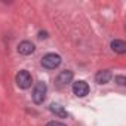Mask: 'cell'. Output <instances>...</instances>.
I'll return each instance as SVG.
<instances>
[{
	"instance_id": "obj_11",
	"label": "cell",
	"mask_w": 126,
	"mask_h": 126,
	"mask_svg": "<svg viewBox=\"0 0 126 126\" xmlns=\"http://www.w3.org/2000/svg\"><path fill=\"white\" fill-rule=\"evenodd\" d=\"M46 126H67V125H64V123H61V122H55V120H52V122H49Z\"/></svg>"
},
{
	"instance_id": "obj_12",
	"label": "cell",
	"mask_w": 126,
	"mask_h": 126,
	"mask_svg": "<svg viewBox=\"0 0 126 126\" xmlns=\"http://www.w3.org/2000/svg\"><path fill=\"white\" fill-rule=\"evenodd\" d=\"M47 37V33L46 31H40L39 33V39H46Z\"/></svg>"
},
{
	"instance_id": "obj_2",
	"label": "cell",
	"mask_w": 126,
	"mask_h": 126,
	"mask_svg": "<svg viewBox=\"0 0 126 126\" xmlns=\"http://www.w3.org/2000/svg\"><path fill=\"white\" fill-rule=\"evenodd\" d=\"M61 56L58 55V53H53V52H50V53H46L43 58H42V65L46 68V70H55V68H58L59 65H61Z\"/></svg>"
},
{
	"instance_id": "obj_1",
	"label": "cell",
	"mask_w": 126,
	"mask_h": 126,
	"mask_svg": "<svg viewBox=\"0 0 126 126\" xmlns=\"http://www.w3.org/2000/svg\"><path fill=\"white\" fill-rule=\"evenodd\" d=\"M46 94H47V86L45 82H37L34 85V89H33V94H31V99L34 104L40 105L45 102L46 99Z\"/></svg>"
},
{
	"instance_id": "obj_3",
	"label": "cell",
	"mask_w": 126,
	"mask_h": 126,
	"mask_svg": "<svg viewBox=\"0 0 126 126\" xmlns=\"http://www.w3.org/2000/svg\"><path fill=\"white\" fill-rule=\"evenodd\" d=\"M15 82H16L18 88H21V89H28V88H31V85H33V77H31V74H30L27 70H21V71L16 74Z\"/></svg>"
},
{
	"instance_id": "obj_5",
	"label": "cell",
	"mask_w": 126,
	"mask_h": 126,
	"mask_svg": "<svg viewBox=\"0 0 126 126\" xmlns=\"http://www.w3.org/2000/svg\"><path fill=\"white\" fill-rule=\"evenodd\" d=\"M73 76H74V74H73L71 70H64V71H61V73L58 74V77H56V83H58L59 86H65V85L71 83Z\"/></svg>"
},
{
	"instance_id": "obj_7",
	"label": "cell",
	"mask_w": 126,
	"mask_h": 126,
	"mask_svg": "<svg viewBox=\"0 0 126 126\" xmlns=\"http://www.w3.org/2000/svg\"><path fill=\"white\" fill-rule=\"evenodd\" d=\"M34 45L31 43V42H28V40H24V42H21L19 45H18V52L21 53V55H31L33 52H34Z\"/></svg>"
},
{
	"instance_id": "obj_8",
	"label": "cell",
	"mask_w": 126,
	"mask_h": 126,
	"mask_svg": "<svg viewBox=\"0 0 126 126\" xmlns=\"http://www.w3.org/2000/svg\"><path fill=\"white\" fill-rule=\"evenodd\" d=\"M111 50L113 52H116V53H125L126 52V42L125 40H120V39H114L113 42H111Z\"/></svg>"
},
{
	"instance_id": "obj_4",
	"label": "cell",
	"mask_w": 126,
	"mask_h": 126,
	"mask_svg": "<svg viewBox=\"0 0 126 126\" xmlns=\"http://www.w3.org/2000/svg\"><path fill=\"white\" fill-rule=\"evenodd\" d=\"M73 94L79 98H83L89 94V85L85 80H77L73 83Z\"/></svg>"
},
{
	"instance_id": "obj_10",
	"label": "cell",
	"mask_w": 126,
	"mask_h": 126,
	"mask_svg": "<svg viewBox=\"0 0 126 126\" xmlns=\"http://www.w3.org/2000/svg\"><path fill=\"white\" fill-rule=\"evenodd\" d=\"M114 80H116L117 85H120V86H125V85H126V77H125V76H116Z\"/></svg>"
},
{
	"instance_id": "obj_9",
	"label": "cell",
	"mask_w": 126,
	"mask_h": 126,
	"mask_svg": "<svg viewBox=\"0 0 126 126\" xmlns=\"http://www.w3.org/2000/svg\"><path fill=\"white\" fill-rule=\"evenodd\" d=\"M49 110H50V113H53L55 116H58V117H68V113L64 110V107H62L61 104H56V102H53V104H50L49 105Z\"/></svg>"
},
{
	"instance_id": "obj_6",
	"label": "cell",
	"mask_w": 126,
	"mask_h": 126,
	"mask_svg": "<svg viewBox=\"0 0 126 126\" xmlns=\"http://www.w3.org/2000/svg\"><path fill=\"white\" fill-rule=\"evenodd\" d=\"M111 77H113V74H111L110 70H99V71L95 74V80H96V83H99V85L108 83V82L111 80Z\"/></svg>"
}]
</instances>
